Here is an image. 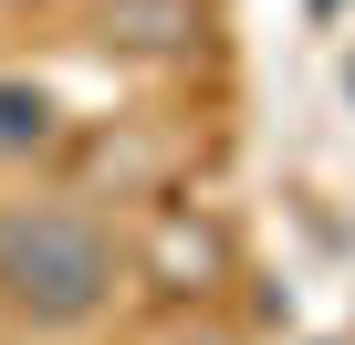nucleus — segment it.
<instances>
[{
    "mask_svg": "<svg viewBox=\"0 0 355 345\" xmlns=\"http://www.w3.org/2000/svg\"><path fill=\"white\" fill-rule=\"evenodd\" d=\"M42 136H53V84L0 74V157H32Z\"/></svg>",
    "mask_w": 355,
    "mask_h": 345,
    "instance_id": "obj_2",
    "label": "nucleus"
},
{
    "mask_svg": "<svg viewBox=\"0 0 355 345\" xmlns=\"http://www.w3.org/2000/svg\"><path fill=\"white\" fill-rule=\"evenodd\" d=\"M345 94H355V63H345Z\"/></svg>",
    "mask_w": 355,
    "mask_h": 345,
    "instance_id": "obj_4",
    "label": "nucleus"
},
{
    "mask_svg": "<svg viewBox=\"0 0 355 345\" xmlns=\"http://www.w3.org/2000/svg\"><path fill=\"white\" fill-rule=\"evenodd\" d=\"M0 303L21 324H84L115 303V230L73 199H21L0 210Z\"/></svg>",
    "mask_w": 355,
    "mask_h": 345,
    "instance_id": "obj_1",
    "label": "nucleus"
},
{
    "mask_svg": "<svg viewBox=\"0 0 355 345\" xmlns=\"http://www.w3.org/2000/svg\"><path fill=\"white\" fill-rule=\"evenodd\" d=\"M105 32L115 42H189L199 32V0H105Z\"/></svg>",
    "mask_w": 355,
    "mask_h": 345,
    "instance_id": "obj_3",
    "label": "nucleus"
}]
</instances>
